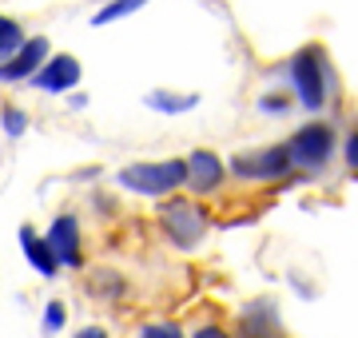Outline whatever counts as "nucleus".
Returning a JSON list of instances; mask_svg holds the SVG:
<instances>
[{"label": "nucleus", "mask_w": 358, "mask_h": 338, "mask_svg": "<svg viewBox=\"0 0 358 338\" xmlns=\"http://www.w3.org/2000/svg\"><path fill=\"white\" fill-rule=\"evenodd\" d=\"M44 56H48V40L32 36L24 48L13 56V60H4V64H0V80H4V84H13V80H36Z\"/></svg>", "instance_id": "obj_8"}, {"label": "nucleus", "mask_w": 358, "mask_h": 338, "mask_svg": "<svg viewBox=\"0 0 358 338\" xmlns=\"http://www.w3.org/2000/svg\"><path fill=\"white\" fill-rule=\"evenodd\" d=\"M24 44H28V40H24V32H20V24L8 20V16H0V64H4V60H13Z\"/></svg>", "instance_id": "obj_13"}, {"label": "nucleus", "mask_w": 358, "mask_h": 338, "mask_svg": "<svg viewBox=\"0 0 358 338\" xmlns=\"http://www.w3.org/2000/svg\"><path fill=\"white\" fill-rule=\"evenodd\" d=\"M343 156H346V168L358 171V124L350 128V135H346V152H343Z\"/></svg>", "instance_id": "obj_18"}, {"label": "nucleus", "mask_w": 358, "mask_h": 338, "mask_svg": "<svg viewBox=\"0 0 358 338\" xmlns=\"http://www.w3.org/2000/svg\"><path fill=\"white\" fill-rule=\"evenodd\" d=\"M199 104V96H176V91H152L148 96V108H155V112H164V116H179V112H192V108Z\"/></svg>", "instance_id": "obj_12"}, {"label": "nucleus", "mask_w": 358, "mask_h": 338, "mask_svg": "<svg viewBox=\"0 0 358 338\" xmlns=\"http://www.w3.org/2000/svg\"><path fill=\"white\" fill-rule=\"evenodd\" d=\"M291 156L299 168H307V171H319L327 168V159H331L334 152V131L327 128V124H307V128H299L291 135Z\"/></svg>", "instance_id": "obj_4"}, {"label": "nucleus", "mask_w": 358, "mask_h": 338, "mask_svg": "<svg viewBox=\"0 0 358 338\" xmlns=\"http://www.w3.org/2000/svg\"><path fill=\"white\" fill-rule=\"evenodd\" d=\"M44 239H48V247L56 251L60 267H80V263H84V255H80V223H76V215H68V211L56 215Z\"/></svg>", "instance_id": "obj_6"}, {"label": "nucleus", "mask_w": 358, "mask_h": 338, "mask_svg": "<svg viewBox=\"0 0 358 338\" xmlns=\"http://www.w3.org/2000/svg\"><path fill=\"white\" fill-rule=\"evenodd\" d=\"M294 156L287 143H279V147H267V152H243V156L231 159V168H235V175H243V179H282L287 171H291Z\"/></svg>", "instance_id": "obj_5"}, {"label": "nucleus", "mask_w": 358, "mask_h": 338, "mask_svg": "<svg viewBox=\"0 0 358 338\" xmlns=\"http://www.w3.org/2000/svg\"><path fill=\"white\" fill-rule=\"evenodd\" d=\"M195 338H231V335L223 330V326H199V330H195Z\"/></svg>", "instance_id": "obj_20"}, {"label": "nucleus", "mask_w": 358, "mask_h": 338, "mask_svg": "<svg viewBox=\"0 0 358 338\" xmlns=\"http://www.w3.org/2000/svg\"><path fill=\"white\" fill-rule=\"evenodd\" d=\"M76 338H108V335H103L100 326H84V330H80Z\"/></svg>", "instance_id": "obj_21"}, {"label": "nucleus", "mask_w": 358, "mask_h": 338, "mask_svg": "<svg viewBox=\"0 0 358 338\" xmlns=\"http://www.w3.org/2000/svg\"><path fill=\"white\" fill-rule=\"evenodd\" d=\"M148 0H112V4H103L100 13L92 16V24L103 28V24H112V20H120V16H131L136 8H143Z\"/></svg>", "instance_id": "obj_14"}, {"label": "nucleus", "mask_w": 358, "mask_h": 338, "mask_svg": "<svg viewBox=\"0 0 358 338\" xmlns=\"http://www.w3.org/2000/svg\"><path fill=\"white\" fill-rule=\"evenodd\" d=\"M140 338H183V330L176 323H152L140 330Z\"/></svg>", "instance_id": "obj_17"}, {"label": "nucleus", "mask_w": 358, "mask_h": 338, "mask_svg": "<svg viewBox=\"0 0 358 338\" xmlns=\"http://www.w3.org/2000/svg\"><path fill=\"white\" fill-rule=\"evenodd\" d=\"M259 108H263V112H287V100H282V96H263Z\"/></svg>", "instance_id": "obj_19"}, {"label": "nucleus", "mask_w": 358, "mask_h": 338, "mask_svg": "<svg viewBox=\"0 0 358 338\" xmlns=\"http://www.w3.org/2000/svg\"><path fill=\"white\" fill-rule=\"evenodd\" d=\"M187 183H192L195 191H215L219 183H223V159L215 152H207V147L192 152V159H187Z\"/></svg>", "instance_id": "obj_9"}, {"label": "nucleus", "mask_w": 358, "mask_h": 338, "mask_svg": "<svg viewBox=\"0 0 358 338\" xmlns=\"http://www.w3.org/2000/svg\"><path fill=\"white\" fill-rule=\"evenodd\" d=\"M275 330H279V314L267 299L251 302L243 311V338H279Z\"/></svg>", "instance_id": "obj_11"}, {"label": "nucleus", "mask_w": 358, "mask_h": 338, "mask_svg": "<svg viewBox=\"0 0 358 338\" xmlns=\"http://www.w3.org/2000/svg\"><path fill=\"white\" fill-rule=\"evenodd\" d=\"M80 84V60L76 56H52L48 64L36 72V80H32V88L48 91V96H56V91H68Z\"/></svg>", "instance_id": "obj_7"}, {"label": "nucleus", "mask_w": 358, "mask_h": 338, "mask_svg": "<svg viewBox=\"0 0 358 338\" xmlns=\"http://www.w3.org/2000/svg\"><path fill=\"white\" fill-rule=\"evenodd\" d=\"M159 227L179 251H192L207 235V211L192 199H164L159 203Z\"/></svg>", "instance_id": "obj_3"}, {"label": "nucleus", "mask_w": 358, "mask_h": 338, "mask_svg": "<svg viewBox=\"0 0 358 338\" xmlns=\"http://www.w3.org/2000/svg\"><path fill=\"white\" fill-rule=\"evenodd\" d=\"M120 183L136 196H171L176 187L187 183V163L183 159H164V163H128L120 171Z\"/></svg>", "instance_id": "obj_2"}, {"label": "nucleus", "mask_w": 358, "mask_h": 338, "mask_svg": "<svg viewBox=\"0 0 358 338\" xmlns=\"http://www.w3.org/2000/svg\"><path fill=\"white\" fill-rule=\"evenodd\" d=\"M287 76H291V88L299 91V100L307 112H319L331 96V72H327V56L322 48H299L287 64Z\"/></svg>", "instance_id": "obj_1"}, {"label": "nucleus", "mask_w": 358, "mask_h": 338, "mask_svg": "<svg viewBox=\"0 0 358 338\" xmlns=\"http://www.w3.org/2000/svg\"><path fill=\"white\" fill-rule=\"evenodd\" d=\"M0 119H4V131L8 135H24L28 131V116L20 108H0Z\"/></svg>", "instance_id": "obj_15"}, {"label": "nucleus", "mask_w": 358, "mask_h": 338, "mask_svg": "<svg viewBox=\"0 0 358 338\" xmlns=\"http://www.w3.org/2000/svg\"><path fill=\"white\" fill-rule=\"evenodd\" d=\"M20 251H24V259L32 263L44 279H56L60 259H56V251L48 247V239H44V235H36L32 227H20Z\"/></svg>", "instance_id": "obj_10"}, {"label": "nucleus", "mask_w": 358, "mask_h": 338, "mask_svg": "<svg viewBox=\"0 0 358 338\" xmlns=\"http://www.w3.org/2000/svg\"><path fill=\"white\" fill-rule=\"evenodd\" d=\"M64 318H68L64 302H60V299H52V302H48V311H44V335H56V330L64 326Z\"/></svg>", "instance_id": "obj_16"}]
</instances>
